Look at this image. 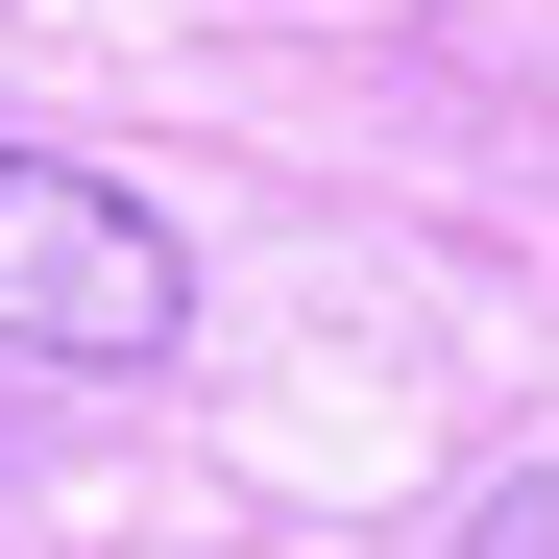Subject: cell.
I'll list each match as a JSON object with an SVG mask.
<instances>
[{
	"mask_svg": "<svg viewBox=\"0 0 559 559\" xmlns=\"http://www.w3.org/2000/svg\"><path fill=\"white\" fill-rule=\"evenodd\" d=\"M170 341H195V243L122 170L0 146V365H170Z\"/></svg>",
	"mask_w": 559,
	"mask_h": 559,
	"instance_id": "6da1fadb",
	"label": "cell"
},
{
	"mask_svg": "<svg viewBox=\"0 0 559 559\" xmlns=\"http://www.w3.org/2000/svg\"><path fill=\"white\" fill-rule=\"evenodd\" d=\"M462 559H559V462H511V487H487V535H462Z\"/></svg>",
	"mask_w": 559,
	"mask_h": 559,
	"instance_id": "7a4b0ae2",
	"label": "cell"
}]
</instances>
